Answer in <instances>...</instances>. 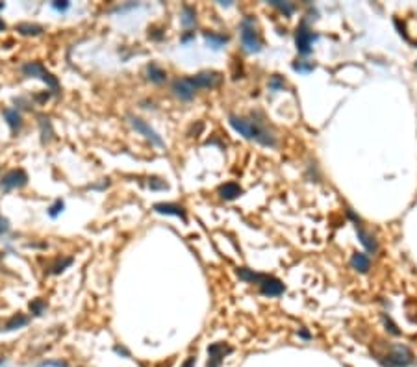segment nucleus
Returning a JSON list of instances; mask_svg holds the SVG:
<instances>
[{
	"instance_id": "72a5a7b5",
	"label": "nucleus",
	"mask_w": 417,
	"mask_h": 367,
	"mask_svg": "<svg viewBox=\"0 0 417 367\" xmlns=\"http://www.w3.org/2000/svg\"><path fill=\"white\" fill-rule=\"evenodd\" d=\"M41 365H43V367H45V365H56V367H65V363H63V362H43V363H41Z\"/></svg>"
},
{
	"instance_id": "5701e85b",
	"label": "nucleus",
	"mask_w": 417,
	"mask_h": 367,
	"mask_svg": "<svg viewBox=\"0 0 417 367\" xmlns=\"http://www.w3.org/2000/svg\"><path fill=\"white\" fill-rule=\"evenodd\" d=\"M148 188L154 189V191H163V189H167V182L162 178H148Z\"/></svg>"
},
{
	"instance_id": "aec40b11",
	"label": "nucleus",
	"mask_w": 417,
	"mask_h": 367,
	"mask_svg": "<svg viewBox=\"0 0 417 367\" xmlns=\"http://www.w3.org/2000/svg\"><path fill=\"white\" fill-rule=\"evenodd\" d=\"M28 321L30 319L26 317V315H21V313H17V315H13V317L6 323V326H4V330L6 332H11V330H17V328H22V326H26L28 324Z\"/></svg>"
},
{
	"instance_id": "c756f323",
	"label": "nucleus",
	"mask_w": 417,
	"mask_h": 367,
	"mask_svg": "<svg viewBox=\"0 0 417 367\" xmlns=\"http://www.w3.org/2000/svg\"><path fill=\"white\" fill-rule=\"evenodd\" d=\"M148 38L160 41V39H163V32L162 30H154V28H150V30H148Z\"/></svg>"
},
{
	"instance_id": "c9c22d12",
	"label": "nucleus",
	"mask_w": 417,
	"mask_h": 367,
	"mask_svg": "<svg viewBox=\"0 0 417 367\" xmlns=\"http://www.w3.org/2000/svg\"><path fill=\"white\" fill-rule=\"evenodd\" d=\"M4 30H6V22L0 19V32H4Z\"/></svg>"
},
{
	"instance_id": "4468645a",
	"label": "nucleus",
	"mask_w": 417,
	"mask_h": 367,
	"mask_svg": "<svg viewBox=\"0 0 417 367\" xmlns=\"http://www.w3.org/2000/svg\"><path fill=\"white\" fill-rule=\"evenodd\" d=\"M146 78L152 82V84H163L165 78H167V72L156 63H148L146 65Z\"/></svg>"
},
{
	"instance_id": "1a4fd4ad",
	"label": "nucleus",
	"mask_w": 417,
	"mask_h": 367,
	"mask_svg": "<svg viewBox=\"0 0 417 367\" xmlns=\"http://www.w3.org/2000/svg\"><path fill=\"white\" fill-rule=\"evenodd\" d=\"M314 32L310 30L308 26H306V22H302L300 26H298L297 30V49L300 54H308L310 50H312V43H314Z\"/></svg>"
},
{
	"instance_id": "e433bc0d",
	"label": "nucleus",
	"mask_w": 417,
	"mask_h": 367,
	"mask_svg": "<svg viewBox=\"0 0 417 367\" xmlns=\"http://www.w3.org/2000/svg\"><path fill=\"white\" fill-rule=\"evenodd\" d=\"M0 10H4V2H0Z\"/></svg>"
},
{
	"instance_id": "423d86ee",
	"label": "nucleus",
	"mask_w": 417,
	"mask_h": 367,
	"mask_svg": "<svg viewBox=\"0 0 417 367\" xmlns=\"http://www.w3.org/2000/svg\"><path fill=\"white\" fill-rule=\"evenodd\" d=\"M28 183V174L22 169H13L10 173H6L0 180V188L4 191H11V189L24 188Z\"/></svg>"
},
{
	"instance_id": "2f4dec72",
	"label": "nucleus",
	"mask_w": 417,
	"mask_h": 367,
	"mask_svg": "<svg viewBox=\"0 0 417 367\" xmlns=\"http://www.w3.org/2000/svg\"><path fill=\"white\" fill-rule=\"evenodd\" d=\"M293 67H295L297 70H312V69H314V65H312V63H308V65H306V63H295Z\"/></svg>"
},
{
	"instance_id": "f8f14e48",
	"label": "nucleus",
	"mask_w": 417,
	"mask_h": 367,
	"mask_svg": "<svg viewBox=\"0 0 417 367\" xmlns=\"http://www.w3.org/2000/svg\"><path fill=\"white\" fill-rule=\"evenodd\" d=\"M228 352H232V349L224 343H213V345L208 347V354H210V360H208V367H221L222 360L226 356Z\"/></svg>"
},
{
	"instance_id": "f257e3e1",
	"label": "nucleus",
	"mask_w": 417,
	"mask_h": 367,
	"mask_svg": "<svg viewBox=\"0 0 417 367\" xmlns=\"http://www.w3.org/2000/svg\"><path fill=\"white\" fill-rule=\"evenodd\" d=\"M230 124H232V128L236 130V132H239V134L249 137V139H254L266 146L277 145L275 135L267 128H263L260 121H250V119H243V117H238V115H230Z\"/></svg>"
},
{
	"instance_id": "dca6fc26",
	"label": "nucleus",
	"mask_w": 417,
	"mask_h": 367,
	"mask_svg": "<svg viewBox=\"0 0 417 367\" xmlns=\"http://www.w3.org/2000/svg\"><path fill=\"white\" fill-rule=\"evenodd\" d=\"M39 130H41V141L43 143H49L52 137H54V130H52V124H50V119L47 115H39Z\"/></svg>"
},
{
	"instance_id": "ddd939ff",
	"label": "nucleus",
	"mask_w": 417,
	"mask_h": 367,
	"mask_svg": "<svg viewBox=\"0 0 417 367\" xmlns=\"http://www.w3.org/2000/svg\"><path fill=\"white\" fill-rule=\"evenodd\" d=\"M4 119H6V123L10 124V128H11V132H13V134H17V132L21 130L22 119H21V114H19L15 108L4 109Z\"/></svg>"
},
{
	"instance_id": "393cba45",
	"label": "nucleus",
	"mask_w": 417,
	"mask_h": 367,
	"mask_svg": "<svg viewBox=\"0 0 417 367\" xmlns=\"http://www.w3.org/2000/svg\"><path fill=\"white\" fill-rule=\"evenodd\" d=\"M271 6H275V8H278V10L282 11V13H286V15H291L293 11H295V6L293 4H287V2H271Z\"/></svg>"
},
{
	"instance_id": "7c9ffc66",
	"label": "nucleus",
	"mask_w": 417,
	"mask_h": 367,
	"mask_svg": "<svg viewBox=\"0 0 417 367\" xmlns=\"http://www.w3.org/2000/svg\"><path fill=\"white\" fill-rule=\"evenodd\" d=\"M8 230H10V223H8V219L0 217V236H2V234H6Z\"/></svg>"
},
{
	"instance_id": "bb28decb",
	"label": "nucleus",
	"mask_w": 417,
	"mask_h": 367,
	"mask_svg": "<svg viewBox=\"0 0 417 367\" xmlns=\"http://www.w3.org/2000/svg\"><path fill=\"white\" fill-rule=\"evenodd\" d=\"M70 264H72V258H65L63 262H60V264H56L54 267H52V271H50V273H52V275H60L61 271H65Z\"/></svg>"
},
{
	"instance_id": "473e14b6",
	"label": "nucleus",
	"mask_w": 417,
	"mask_h": 367,
	"mask_svg": "<svg viewBox=\"0 0 417 367\" xmlns=\"http://www.w3.org/2000/svg\"><path fill=\"white\" fill-rule=\"evenodd\" d=\"M182 367H195V356H189L187 360H185L184 363H182Z\"/></svg>"
},
{
	"instance_id": "6ab92c4d",
	"label": "nucleus",
	"mask_w": 417,
	"mask_h": 367,
	"mask_svg": "<svg viewBox=\"0 0 417 367\" xmlns=\"http://www.w3.org/2000/svg\"><path fill=\"white\" fill-rule=\"evenodd\" d=\"M352 267L358 271H362V273H367L369 267H371V262H369V258L365 256V254L356 252V254H352Z\"/></svg>"
},
{
	"instance_id": "f3484780",
	"label": "nucleus",
	"mask_w": 417,
	"mask_h": 367,
	"mask_svg": "<svg viewBox=\"0 0 417 367\" xmlns=\"http://www.w3.org/2000/svg\"><path fill=\"white\" fill-rule=\"evenodd\" d=\"M15 30L22 35H41L43 33V26L32 24V22H21V24L15 26Z\"/></svg>"
},
{
	"instance_id": "a211bd4d",
	"label": "nucleus",
	"mask_w": 417,
	"mask_h": 367,
	"mask_svg": "<svg viewBox=\"0 0 417 367\" xmlns=\"http://www.w3.org/2000/svg\"><path fill=\"white\" fill-rule=\"evenodd\" d=\"M204 39H206V43L210 45L211 49H221L222 45L228 41L226 35H222V33H215V32H204Z\"/></svg>"
},
{
	"instance_id": "f03ea898",
	"label": "nucleus",
	"mask_w": 417,
	"mask_h": 367,
	"mask_svg": "<svg viewBox=\"0 0 417 367\" xmlns=\"http://www.w3.org/2000/svg\"><path fill=\"white\" fill-rule=\"evenodd\" d=\"M22 75L28 76V78H39V80H43L45 84L52 89V93H60V82H58V78L45 69L39 61H30V63L22 65Z\"/></svg>"
},
{
	"instance_id": "412c9836",
	"label": "nucleus",
	"mask_w": 417,
	"mask_h": 367,
	"mask_svg": "<svg viewBox=\"0 0 417 367\" xmlns=\"http://www.w3.org/2000/svg\"><path fill=\"white\" fill-rule=\"evenodd\" d=\"M195 22H197L195 8H191V6H184V8H182V24H184L185 28H191Z\"/></svg>"
},
{
	"instance_id": "c85d7f7f",
	"label": "nucleus",
	"mask_w": 417,
	"mask_h": 367,
	"mask_svg": "<svg viewBox=\"0 0 417 367\" xmlns=\"http://www.w3.org/2000/svg\"><path fill=\"white\" fill-rule=\"evenodd\" d=\"M69 6L70 4L67 2V0H58V2H52V8H54V10H58V11H65Z\"/></svg>"
},
{
	"instance_id": "7ed1b4c3",
	"label": "nucleus",
	"mask_w": 417,
	"mask_h": 367,
	"mask_svg": "<svg viewBox=\"0 0 417 367\" xmlns=\"http://www.w3.org/2000/svg\"><path fill=\"white\" fill-rule=\"evenodd\" d=\"M241 43H243L245 50H249V52H258L261 49L260 35L256 32L252 17H245L241 22Z\"/></svg>"
},
{
	"instance_id": "39448f33",
	"label": "nucleus",
	"mask_w": 417,
	"mask_h": 367,
	"mask_svg": "<svg viewBox=\"0 0 417 367\" xmlns=\"http://www.w3.org/2000/svg\"><path fill=\"white\" fill-rule=\"evenodd\" d=\"M189 80L197 89H211V87H217L221 84L222 76L215 70H202L199 75L189 76Z\"/></svg>"
},
{
	"instance_id": "0eeeda50",
	"label": "nucleus",
	"mask_w": 417,
	"mask_h": 367,
	"mask_svg": "<svg viewBox=\"0 0 417 367\" xmlns=\"http://www.w3.org/2000/svg\"><path fill=\"white\" fill-rule=\"evenodd\" d=\"M171 89H173V93L180 100H191V98L195 97V91H197V87L191 84L189 78H178V80H174L173 84H171Z\"/></svg>"
},
{
	"instance_id": "2eb2a0df",
	"label": "nucleus",
	"mask_w": 417,
	"mask_h": 367,
	"mask_svg": "<svg viewBox=\"0 0 417 367\" xmlns=\"http://www.w3.org/2000/svg\"><path fill=\"white\" fill-rule=\"evenodd\" d=\"M241 193H243V191H241V188H239L238 183H234V182H228V183H224V186H221V188H219V195H221V199H224V200L238 199Z\"/></svg>"
},
{
	"instance_id": "9b49d317",
	"label": "nucleus",
	"mask_w": 417,
	"mask_h": 367,
	"mask_svg": "<svg viewBox=\"0 0 417 367\" xmlns=\"http://www.w3.org/2000/svg\"><path fill=\"white\" fill-rule=\"evenodd\" d=\"M152 210L156 213H163V215H174L180 217L182 221H187V213H185V208L180 204H174V202H156L152 206Z\"/></svg>"
},
{
	"instance_id": "f704fd0d",
	"label": "nucleus",
	"mask_w": 417,
	"mask_h": 367,
	"mask_svg": "<svg viewBox=\"0 0 417 367\" xmlns=\"http://www.w3.org/2000/svg\"><path fill=\"white\" fill-rule=\"evenodd\" d=\"M195 38V32H189V33H185L184 38H182V43H187V41H189V39H193Z\"/></svg>"
},
{
	"instance_id": "6e6552de",
	"label": "nucleus",
	"mask_w": 417,
	"mask_h": 367,
	"mask_svg": "<svg viewBox=\"0 0 417 367\" xmlns=\"http://www.w3.org/2000/svg\"><path fill=\"white\" fill-rule=\"evenodd\" d=\"M258 286H260L261 293L267 295V297H278V295L284 293V284H282L278 278H275V276L263 275L261 276V280L258 282Z\"/></svg>"
},
{
	"instance_id": "a878e982",
	"label": "nucleus",
	"mask_w": 417,
	"mask_h": 367,
	"mask_svg": "<svg viewBox=\"0 0 417 367\" xmlns=\"http://www.w3.org/2000/svg\"><path fill=\"white\" fill-rule=\"evenodd\" d=\"M45 308H47V304H45L41 299H37V301L30 303V310H32V313H35V315H43Z\"/></svg>"
},
{
	"instance_id": "b1692460",
	"label": "nucleus",
	"mask_w": 417,
	"mask_h": 367,
	"mask_svg": "<svg viewBox=\"0 0 417 367\" xmlns=\"http://www.w3.org/2000/svg\"><path fill=\"white\" fill-rule=\"evenodd\" d=\"M63 208H65V204H63V200H56L54 204L49 208V215L52 217V219H56V217L60 215L61 211H63Z\"/></svg>"
},
{
	"instance_id": "cd10ccee",
	"label": "nucleus",
	"mask_w": 417,
	"mask_h": 367,
	"mask_svg": "<svg viewBox=\"0 0 417 367\" xmlns=\"http://www.w3.org/2000/svg\"><path fill=\"white\" fill-rule=\"evenodd\" d=\"M269 87H271L273 91H277V89H280V87H284V80H282L280 76H273L271 82H269Z\"/></svg>"
},
{
	"instance_id": "20e7f679",
	"label": "nucleus",
	"mask_w": 417,
	"mask_h": 367,
	"mask_svg": "<svg viewBox=\"0 0 417 367\" xmlns=\"http://www.w3.org/2000/svg\"><path fill=\"white\" fill-rule=\"evenodd\" d=\"M126 119H128V123L132 124V128L136 130V132H139V134H143L146 137V139L150 141L152 145L160 146V149H163L165 146V141L158 135V132L154 128H150V124L145 123L143 119H139V117H136V115H126Z\"/></svg>"
},
{
	"instance_id": "4be33fe9",
	"label": "nucleus",
	"mask_w": 417,
	"mask_h": 367,
	"mask_svg": "<svg viewBox=\"0 0 417 367\" xmlns=\"http://www.w3.org/2000/svg\"><path fill=\"white\" fill-rule=\"evenodd\" d=\"M238 276H239V278H243V280H247V282L258 284V282L261 280V276H263V275H258V273L247 269V267H241V269H238Z\"/></svg>"
},
{
	"instance_id": "9d476101",
	"label": "nucleus",
	"mask_w": 417,
	"mask_h": 367,
	"mask_svg": "<svg viewBox=\"0 0 417 367\" xmlns=\"http://www.w3.org/2000/svg\"><path fill=\"white\" fill-rule=\"evenodd\" d=\"M413 360L412 352L408 351L406 347H395V351L388 354V365L390 367H406L410 365Z\"/></svg>"
}]
</instances>
